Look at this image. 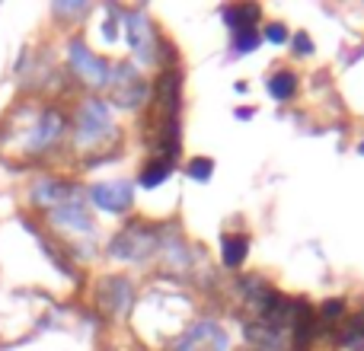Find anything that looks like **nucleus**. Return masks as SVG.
Wrapping results in <instances>:
<instances>
[{
	"instance_id": "nucleus-14",
	"label": "nucleus",
	"mask_w": 364,
	"mask_h": 351,
	"mask_svg": "<svg viewBox=\"0 0 364 351\" xmlns=\"http://www.w3.org/2000/svg\"><path fill=\"white\" fill-rule=\"evenodd\" d=\"M246 252H250L246 233H224V237H220V259H224L227 269H240Z\"/></svg>"
},
{
	"instance_id": "nucleus-26",
	"label": "nucleus",
	"mask_w": 364,
	"mask_h": 351,
	"mask_svg": "<svg viewBox=\"0 0 364 351\" xmlns=\"http://www.w3.org/2000/svg\"><path fill=\"white\" fill-rule=\"evenodd\" d=\"M358 153H361V157H364V141H361V144H358Z\"/></svg>"
},
{
	"instance_id": "nucleus-10",
	"label": "nucleus",
	"mask_w": 364,
	"mask_h": 351,
	"mask_svg": "<svg viewBox=\"0 0 364 351\" xmlns=\"http://www.w3.org/2000/svg\"><path fill=\"white\" fill-rule=\"evenodd\" d=\"M80 198V192H77L74 182H64V179H38L36 188H32V201H36L38 207H48V211H55V207L68 205V201H77Z\"/></svg>"
},
{
	"instance_id": "nucleus-22",
	"label": "nucleus",
	"mask_w": 364,
	"mask_h": 351,
	"mask_svg": "<svg viewBox=\"0 0 364 351\" xmlns=\"http://www.w3.org/2000/svg\"><path fill=\"white\" fill-rule=\"evenodd\" d=\"M265 38H269L272 45H284L288 42V29H284L282 23H269L265 26Z\"/></svg>"
},
{
	"instance_id": "nucleus-20",
	"label": "nucleus",
	"mask_w": 364,
	"mask_h": 351,
	"mask_svg": "<svg viewBox=\"0 0 364 351\" xmlns=\"http://www.w3.org/2000/svg\"><path fill=\"white\" fill-rule=\"evenodd\" d=\"M342 335H346V339H339V345H346V342H352V339H364V310L348 320V326H346Z\"/></svg>"
},
{
	"instance_id": "nucleus-21",
	"label": "nucleus",
	"mask_w": 364,
	"mask_h": 351,
	"mask_svg": "<svg viewBox=\"0 0 364 351\" xmlns=\"http://www.w3.org/2000/svg\"><path fill=\"white\" fill-rule=\"evenodd\" d=\"M342 313H346V301H339V297H336V301L323 303V313L320 316H323V320H329V323H336Z\"/></svg>"
},
{
	"instance_id": "nucleus-25",
	"label": "nucleus",
	"mask_w": 364,
	"mask_h": 351,
	"mask_svg": "<svg viewBox=\"0 0 364 351\" xmlns=\"http://www.w3.org/2000/svg\"><path fill=\"white\" fill-rule=\"evenodd\" d=\"M342 348H348V351H364V339H352V342H346Z\"/></svg>"
},
{
	"instance_id": "nucleus-24",
	"label": "nucleus",
	"mask_w": 364,
	"mask_h": 351,
	"mask_svg": "<svg viewBox=\"0 0 364 351\" xmlns=\"http://www.w3.org/2000/svg\"><path fill=\"white\" fill-rule=\"evenodd\" d=\"M90 10V6L87 4H58L55 6V13H61V16H83V13H87Z\"/></svg>"
},
{
	"instance_id": "nucleus-5",
	"label": "nucleus",
	"mask_w": 364,
	"mask_h": 351,
	"mask_svg": "<svg viewBox=\"0 0 364 351\" xmlns=\"http://www.w3.org/2000/svg\"><path fill=\"white\" fill-rule=\"evenodd\" d=\"M109 96L122 109H138L147 96V83L134 64H115L109 74Z\"/></svg>"
},
{
	"instance_id": "nucleus-7",
	"label": "nucleus",
	"mask_w": 364,
	"mask_h": 351,
	"mask_svg": "<svg viewBox=\"0 0 364 351\" xmlns=\"http://www.w3.org/2000/svg\"><path fill=\"white\" fill-rule=\"evenodd\" d=\"M125 38L132 45L134 58L141 64L157 61V29H154L151 16L144 10H128L125 13Z\"/></svg>"
},
{
	"instance_id": "nucleus-11",
	"label": "nucleus",
	"mask_w": 364,
	"mask_h": 351,
	"mask_svg": "<svg viewBox=\"0 0 364 351\" xmlns=\"http://www.w3.org/2000/svg\"><path fill=\"white\" fill-rule=\"evenodd\" d=\"M246 339H250L252 345H259L262 351H284L291 345L288 333H284L282 326H272V323H262V320L246 323Z\"/></svg>"
},
{
	"instance_id": "nucleus-2",
	"label": "nucleus",
	"mask_w": 364,
	"mask_h": 351,
	"mask_svg": "<svg viewBox=\"0 0 364 351\" xmlns=\"http://www.w3.org/2000/svg\"><path fill=\"white\" fill-rule=\"evenodd\" d=\"M157 243H160L157 233L138 220V224L115 233L112 243H109V256L119 259V262H147L154 256V249H157Z\"/></svg>"
},
{
	"instance_id": "nucleus-9",
	"label": "nucleus",
	"mask_w": 364,
	"mask_h": 351,
	"mask_svg": "<svg viewBox=\"0 0 364 351\" xmlns=\"http://www.w3.org/2000/svg\"><path fill=\"white\" fill-rule=\"evenodd\" d=\"M90 198H93L96 207H102L109 214H125L134 205V188L125 179H109V182L90 185Z\"/></svg>"
},
{
	"instance_id": "nucleus-6",
	"label": "nucleus",
	"mask_w": 364,
	"mask_h": 351,
	"mask_svg": "<svg viewBox=\"0 0 364 351\" xmlns=\"http://www.w3.org/2000/svg\"><path fill=\"white\" fill-rule=\"evenodd\" d=\"M230 339H227L224 326H218L214 320H198L179 335L170 345V351H227Z\"/></svg>"
},
{
	"instance_id": "nucleus-12",
	"label": "nucleus",
	"mask_w": 364,
	"mask_h": 351,
	"mask_svg": "<svg viewBox=\"0 0 364 351\" xmlns=\"http://www.w3.org/2000/svg\"><path fill=\"white\" fill-rule=\"evenodd\" d=\"M51 224H58L61 230H70V233H93V217H90V211L80 201H68V205L55 207L51 211Z\"/></svg>"
},
{
	"instance_id": "nucleus-23",
	"label": "nucleus",
	"mask_w": 364,
	"mask_h": 351,
	"mask_svg": "<svg viewBox=\"0 0 364 351\" xmlns=\"http://www.w3.org/2000/svg\"><path fill=\"white\" fill-rule=\"evenodd\" d=\"M294 51H297L301 58H310V55H314V42H310L307 32H297V36H294Z\"/></svg>"
},
{
	"instance_id": "nucleus-8",
	"label": "nucleus",
	"mask_w": 364,
	"mask_h": 351,
	"mask_svg": "<svg viewBox=\"0 0 364 351\" xmlns=\"http://www.w3.org/2000/svg\"><path fill=\"white\" fill-rule=\"evenodd\" d=\"M132 301H134V288L122 275L102 278L100 288H96V307L106 316H125L132 310Z\"/></svg>"
},
{
	"instance_id": "nucleus-4",
	"label": "nucleus",
	"mask_w": 364,
	"mask_h": 351,
	"mask_svg": "<svg viewBox=\"0 0 364 351\" xmlns=\"http://www.w3.org/2000/svg\"><path fill=\"white\" fill-rule=\"evenodd\" d=\"M68 61H70L74 74L80 77L83 83H90V87H109L112 64H109L106 58L93 55V51L87 48V42H83V38H70V42H68Z\"/></svg>"
},
{
	"instance_id": "nucleus-13",
	"label": "nucleus",
	"mask_w": 364,
	"mask_h": 351,
	"mask_svg": "<svg viewBox=\"0 0 364 351\" xmlns=\"http://www.w3.org/2000/svg\"><path fill=\"white\" fill-rule=\"evenodd\" d=\"M291 326H294V351H307L316 339V313L307 303H297Z\"/></svg>"
},
{
	"instance_id": "nucleus-15",
	"label": "nucleus",
	"mask_w": 364,
	"mask_h": 351,
	"mask_svg": "<svg viewBox=\"0 0 364 351\" xmlns=\"http://www.w3.org/2000/svg\"><path fill=\"white\" fill-rule=\"evenodd\" d=\"M259 16H262V10H259L256 4L224 6V23L230 26V32H237V29H256V19Z\"/></svg>"
},
{
	"instance_id": "nucleus-19",
	"label": "nucleus",
	"mask_w": 364,
	"mask_h": 351,
	"mask_svg": "<svg viewBox=\"0 0 364 351\" xmlns=\"http://www.w3.org/2000/svg\"><path fill=\"white\" fill-rule=\"evenodd\" d=\"M186 173L192 182H208L214 176V160L211 157H192V163L186 166Z\"/></svg>"
},
{
	"instance_id": "nucleus-17",
	"label": "nucleus",
	"mask_w": 364,
	"mask_h": 351,
	"mask_svg": "<svg viewBox=\"0 0 364 351\" xmlns=\"http://www.w3.org/2000/svg\"><path fill=\"white\" fill-rule=\"evenodd\" d=\"M170 176H173V163H170V160L154 157L151 163L144 166V173H141V185H144V188H157V185H164Z\"/></svg>"
},
{
	"instance_id": "nucleus-16",
	"label": "nucleus",
	"mask_w": 364,
	"mask_h": 351,
	"mask_svg": "<svg viewBox=\"0 0 364 351\" xmlns=\"http://www.w3.org/2000/svg\"><path fill=\"white\" fill-rule=\"evenodd\" d=\"M265 90H269V96L278 102L291 99V96L297 93V74L294 70H275V74L265 80Z\"/></svg>"
},
{
	"instance_id": "nucleus-3",
	"label": "nucleus",
	"mask_w": 364,
	"mask_h": 351,
	"mask_svg": "<svg viewBox=\"0 0 364 351\" xmlns=\"http://www.w3.org/2000/svg\"><path fill=\"white\" fill-rule=\"evenodd\" d=\"M68 131V119H64L61 109L48 106L32 119V125L26 128V151L29 153H42L51 151V147L61 141V134Z\"/></svg>"
},
{
	"instance_id": "nucleus-18",
	"label": "nucleus",
	"mask_w": 364,
	"mask_h": 351,
	"mask_svg": "<svg viewBox=\"0 0 364 351\" xmlns=\"http://www.w3.org/2000/svg\"><path fill=\"white\" fill-rule=\"evenodd\" d=\"M259 45V32L256 29H237L233 32V55H250Z\"/></svg>"
},
{
	"instance_id": "nucleus-1",
	"label": "nucleus",
	"mask_w": 364,
	"mask_h": 351,
	"mask_svg": "<svg viewBox=\"0 0 364 351\" xmlns=\"http://www.w3.org/2000/svg\"><path fill=\"white\" fill-rule=\"evenodd\" d=\"M115 134V122H112V109L102 99H87L80 109H77L74 119V141L77 147L90 151V147L106 144Z\"/></svg>"
}]
</instances>
